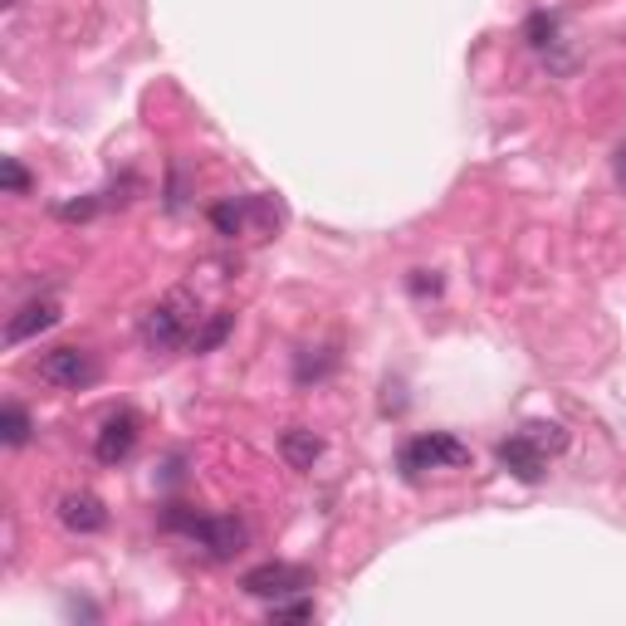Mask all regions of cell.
I'll list each match as a JSON object with an SVG mask.
<instances>
[{
	"label": "cell",
	"mask_w": 626,
	"mask_h": 626,
	"mask_svg": "<svg viewBox=\"0 0 626 626\" xmlns=\"http://www.w3.org/2000/svg\"><path fill=\"white\" fill-rule=\"evenodd\" d=\"M197 323H201V299L191 289H172L162 304H157V309H147L142 343L152 352H172V348L197 338Z\"/></svg>",
	"instance_id": "cell-1"
},
{
	"label": "cell",
	"mask_w": 626,
	"mask_h": 626,
	"mask_svg": "<svg viewBox=\"0 0 626 626\" xmlns=\"http://www.w3.org/2000/svg\"><path fill=\"white\" fill-rule=\"evenodd\" d=\"M465 460H470V446L455 441L450 431H431V436L406 441L402 455H396V465H402L406 480H421L426 470H455V465H465Z\"/></svg>",
	"instance_id": "cell-2"
},
{
	"label": "cell",
	"mask_w": 626,
	"mask_h": 626,
	"mask_svg": "<svg viewBox=\"0 0 626 626\" xmlns=\"http://www.w3.org/2000/svg\"><path fill=\"white\" fill-rule=\"evenodd\" d=\"M40 378L50 386H64V392H78V386L98 382V358L88 348H54L40 358Z\"/></svg>",
	"instance_id": "cell-3"
},
{
	"label": "cell",
	"mask_w": 626,
	"mask_h": 626,
	"mask_svg": "<svg viewBox=\"0 0 626 626\" xmlns=\"http://www.w3.org/2000/svg\"><path fill=\"white\" fill-rule=\"evenodd\" d=\"M191 539L206 549L215 563H225V558H235L245 549V539H250V529L235 514H201L197 519V529H191Z\"/></svg>",
	"instance_id": "cell-4"
},
{
	"label": "cell",
	"mask_w": 626,
	"mask_h": 626,
	"mask_svg": "<svg viewBox=\"0 0 626 626\" xmlns=\"http://www.w3.org/2000/svg\"><path fill=\"white\" fill-rule=\"evenodd\" d=\"M241 587L250 592V597L279 602V597H289V592L309 587V573H304V567H294V563H259V567H250V573L241 577Z\"/></svg>",
	"instance_id": "cell-5"
},
{
	"label": "cell",
	"mask_w": 626,
	"mask_h": 626,
	"mask_svg": "<svg viewBox=\"0 0 626 626\" xmlns=\"http://www.w3.org/2000/svg\"><path fill=\"white\" fill-rule=\"evenodd\" d=\"M132 446H138V416L123 406V412H113L104 416V426H98V436H94V455L104 465H123L132 455Z\"/></svg>",
	"instance_id": "cell-6"
},
{
	"label": "cell",
	"mask_w": 626,
	"mask_h": 626,
	"mask_svg": "<svg viewBox=\"0 0 626 626\" xmlns=\"http://www.w3.org/2000/svg\"><path fill=\"white\" fill-rule=\"evenodd\" d=\"M60 523L70 533H104L108 529V509H104V499H98L94 489H70V495L60 499Z\"/></svg>",
	"instance_id": "cell-7"
},
{
	"label": "cell",
	"mask_w": 626,
	"mask_h": 626,
	"mask_svg": "<svg viewBox=\"0 0 626 626\" xmlns=\"http://www.w3.org/2000/svg\"><path fill=\"white\" fill-rule=\"evenodd\" d=\"M499 465H505L514 480H523V485H539L543 480V470H549V455H543L539 446H533L523 431H514L509 441H499Z\"/></svg>",
	"instance_id": "cell-8"
},
{
	"label": "cell",
	"mask_w": 626,
	"mask_h": 626,
	"mask_svg": "<svg viewBox=\"0 0 626 626\" xmlns=\"http://www.w3.org/2000/svg\"><path fill=\"white\" fill-rule=\"evenodd\" d=\"M54 323H60V304H54V299H30L25 309L10 314L6 343H25V338H35V333H44V328H54Z\"/></svg>",
	"instance_id": "cell-9"
},
{
	"label": "cell",
	"mask_w": 626,
	"mask_h": 626,
	"mask_svg": "<svg viewBox=\"0 0 626 626\" xmlns=\"http://www.w3.org/2000/svg\"><path fill=\"white\" fill-rule=\"evenodd\" d=\"M279 455L294 470H314V460L323 455V436H314V431H304V426H289L279 436Z\"/></svg>",
	"instance_id": "cell-10"
},
{
	"label": "cell",
	"mask_w": 626,
	"mask_h": 626,
	"mask_svg": "<svg viewBox=\"0 0 626 626\" xmlns=\"http://www.w3.org/2000/svg\"><path fill=\"white\" fill-rule=\"evenodd\" d=\"M338 368V352H328V348H304L299 352V362H294V382L299 386H309V382H318V378H328V372Z\"/></svg>",
	"instance_id": "cell-11"
},
{
	"label": "cell",
	"mask_w": 626,
	"mask_h": 626,
	"mask_svg": "<svg viewBox=\"0 0 626 626\" xmlns=\"http://www.w3.org/2000/svg\"><path fill=\"white\" fill-rule=\"evenodd\" d=\"M519 431H523V436H529L543 455H549V460H553V455H563V450H567V431L558 426V421H529V426H519Z\"/></svg>",
	"instance_id": "cell-12"
},
{
	"label": "cell",
	"mask_w": 626,
	"mask_h": 626,
	"mask_svg": "<svg viewBox=\"0 0 626 626\" xmlns=\"http://www.w3.org/2000/svg\"><path fill=\"white\" fill-rule=\"evenodd\" d=\"M245 221H250V201H221V206H211V225L215 235H245Z\"/></svg>",
	"instance_id": "cell-13"
},
{
	"label": "cell",
	"mask_w": 626,
	"mask_h": 626,
	"mask_svg": "<svg viewBox=\"0 0 626 626\" xmlns=\"http://www.w3.org/2000/svg\"><path fill=\"white\" fill-rule=\"evenodd\" d=\"M30 431H35V426H30V412H25V406H15V402H10L6 412H0V441H6L10 450H20V446H25V441H30Z\"/></svg>",
	"instance_id": "cell-14"
},
{
	"label": "cell",
	"mask_w": 626,
	"mask_h": 626,
	"mask_svg": "<svg viewBox=\"0 0 626 626\" xmlns=\"http://www.w3.org/2000/svg\"><path fill=\"white\" fill-rule=\"evenodd\" d=\"M523 40H529L533 50H553V44H558V15H549V10H533V15L523 20Z\"/></svg>",
	"instance_id": "cell-15"
},
{
	"label": "cell",
	"mask_w": 626,
	"mask_h": 626,
	"mask_svg": "<svg viewBox=\"0 0 626 626\" xmlns=\"http://www.w3.org/2000/svg\"><path fill=\"white\" fill-rule=\"evenodd\" d=\"M231 328H235V314H211V318H206V328H201V333L191 338V352H211V348H221Z\"/></svg>",
	"instance_id": "cell-16"
},
{
	"label": "cell",
	"mask_w": 626,
	"mask_h": 626,
	"mask_svg": "<svg viewBox=\"0 0 626 626\" xmlns=\"http://www.w3.org/2000/svg\"><path fill=\"white\" fill-rule=\"evenodd\" d=\"M0 181H6L10 197H25V191H30V172L15 162V157H6V162H0Z\"/></svg>",
	"instance_id": "cell-17"
},
{
	"label": "cell",
	"mask_w": 626,
	"mask_h": 626,
	"mask_svg": "<svg viewBox=\"0 0 626 626\" xmlns=\"http://www.w3.org/2000/svg\"><path fill=\"white\" fill-rule=\"evenodd\" d=\"M269 622H314V602H275L269 607Z\"/></svg>",
	"instance_id": "cell-18"
},
{
	"label": "cell",
	"mask_w": 626,
	"mask_h": 626,
	"mask_svg": "<svg viewBox=\"0 0 626 626\" xmlns=\"http://www.w3.org/2000/svg\"><path fill=\"white\" fill-rule=\"evenodd\" d=\"M406 289H412L416 299H436V294H441V275H436V269H412Z\"/></svg>",
	"instance_id": "cell-19"
},
{
	"label": "cell",
	"mask_w": 626,
	"mask_h": 626,
	"mask_svg": "<svg viewBox=\"0 0 626 626\" xmlns=\"http://www.w3.org/2000/svg\"><path fill=\"white\" fill-rule=\"evenodd\" d=\"M197 509H187V505H167V514H162V523H167V529H181V533H191V529H197Z\"/></svg>",
	"instance_id": "cell-20"
},
{
	"label": "cell",
	"mask_w": 626,
	"mask_h": 626,
	"mask_svg": "<svg viewBox=\"0 0 626 626\" xmlns=\"http://www.w3.org/2000/svg\"><path fill=\"white\" fill-rule=\"evenodd\" d=\"M98 211V201L88 197V201H64V206H54V215H60V221H88V215Z\"/></svg>",
	"instance_id": "cell-21"
},
{
	"label": "cell",
	"mask_w": 626,
	"mask_h": 626,
	"mask_svg": "<svg viewBox=\"0 0 626 626\" xmlns=\"http://www.w3.org/2000/svg\"><path fill=\"white\" fill-rule=\"evenodd\" d=\"M612 167H617V187L626 191V142H617V152H612Z\"/></svg>",
	"instance_id": "cell-22"
}]
</instances>
